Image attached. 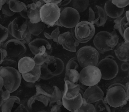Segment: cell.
Listing matches in <instances>:
<instances>
[{
  "instance_id": "2e32d148",
  "label": "cell",
  "mask_w": 129,
  "mask_h": 112,
  "mask_svg": "<svg viewBox=\"0 0 129 112\" xmlns=\"http://www.w3.org/2000/svg\"><path fill=\"white\" fill-rule=\"evenodd\" d=\"M82 101L83 98L81 93L73 99H67L64 96L62 97L63 106L68 110L72 112H75L79 109L82 104Z\"/></svg>"
},
{
  "instance_id": "681fc988",
  "label": "cell",
  "mask_w": 129,
  "mask_h": 112,
  "mask_svg": "<svg viewBox=\"0 0 129 112\" xmlns=\"http://www.w3.org/2000/svg\"><path fill=\"white\" fill-rule=\"evenodd\" d=\"M27 11H28V6H27V5H26L25 8L21 12H20V14L22 18H24V19H28Z\"/></svg>"
},
{
  "instance_id": "ee69618b",
  "label": "cell",
  "mask_w": 129,
  "mask_h": 112,
  "mask_svg": "<svg viewBox=\"0 0 129 112\" xmlns=\"http://www.w3.org/2000/svg\"><path fill=\"white\" fill-rule=\"evenodd\" d=\"M96 15H95L94 11L92 9V7H90L89 9V17H88V21L91 24L94 25L95 20H96Z\"/></svg>"
},
{
  "instance_id": "9a60e30c",
  "label": "cell",
  "mask_w": 129,
  "mask_h": 112,
  "mask_svg": "<svg viewBox=\"0 0 129 112\" xmlns=\"http://www.w3.org/2000/svg\"><path fill=\"white\" fill-rule=\"evenodd\" d=\"M58 44H60L64 49L72 52H76V47L79 46V43L74 39L69 32H67L59 35Z\"/></svg>"
},
{
  "instance_id": "9c48e42d",
  "label": "cell",
  "mask_w": 129,
  "mask_h": 112,
  "mask_svg": "<svg viewBox=\"0 0 129 112\" xmlns=\"http://www.w3.org/2000/svg\"><path fill=\"white\" fill-rule=\"evenodd\" d=\"M30 50L34 55L48 56L52 52L51 44L44 39L37 38L29 44Z\"/></svg>"
},
{
  "instance_id": "6125c7cd",
  "label": "cell",
  "mask_w": 129,
  "mask_h": 112,
  "mask_svg": "<svg viewBox=\"0 0 129 112\" xmlns=\"http://www.w3.org/2000/svg\"><path fill=\"white\" fill-rule=\"evenodd\" d=\"M128 13H129V11H126V14H125V16L126 17V19H127L128 21H129V14Z\"/></svg>"
},
{
  "instance_id": "44dd1931",
  "label": "cell",
  "mask_w": 129,
  "mask_h": 112,
  "mask_svg": "<svg viewBox=\"0 0 129 112\" xmlns=\"http://www.w3.org/2000/svg\"><path fill=\"white\" fill-rule=\"evenodd\" d=\"M24 80L28 82L35 83L40 81V66L35 65L31 71L21 74Z\"/></svg>"
},
{
  "instance_id": "e0dca14e",
  "label": "cell",
  "mask_w": 129,
  "mask_h": 112,
  "mask_svg": "<svg viewBox=\"0 0 129 112\" xmlns=\"http://www.w3.org/2000/svg\"><path fill=\"white\" fill-rule=\"evenodd\" d=\"M115 55L120 61L128 62L129 60V43L124 41L118 43L114 48Z\"/></svg>"
},
{
  "instance_id": "be15d7a7",
  "label": "cell",
  "mask_w": 129,
  "mask_h": 112,
  "mask_svg": "<svg viewBox=\"0 0 129 112\" xmlns=\"http://www.w3.org/2000/svg\"><path fill=\"white\" fill-rule=\"evenodd\" d=\"M35 112H49L48 111L46 110H44V109H42V110H39L37 111H35Z\"/></svg>"
},
{
  "instance_id": "3957f363",
  "label": "cell",
  "mask_w": 129,
  "mask_h": 112,
  "mask_svg": "<svg viewBox=\"0 0 129 112\" xmlns=\"http://www.w3.org/2000/svg\"><path fill=\"white\" fill-rule=\"evenodd\" d=\"M77 59L78 64L83 68L87 66H96L99 63L100 53L92 46L83 47L77 52Z\"/></svg>"
},
{
  "instance_id": "f907efd6",
  "label": "cell",
  "mask_w": 129,
  "mask_h": 112,
  "mask_svg": "<svg viewBox=\"0 0 129 112\" xmlns=\"http://www.w3.org/2000/svg\"><path fill=\"white\" fill-rule=\"evenodd\" d=\"M123 38H124L125 41L129 42V28L126 29L123 32Z\"/></svg>"
},
{
  "instance_id": "5b68a950",
  "label": "cell",
  "mask_w": 129,
  "mask_h": 112,
  "mask_svg": "<svg viewBox=\"0 0 129 112\" xmlns=\"http://www.w3.org/2000/svg\"><path fill=\"white\" fill-rule=\"evenodd\" d=\"M60 10L58 5L45 4L40 10L41 21L48 25V28L54 27L60 17Z\"/></svg>"
},
{
  "instance_id": "603a6c76",
  "label": "cell",
  "mask_w": 129,
  "mask_h": 112,
  "mask_svg": "<svg viewBox=\"0 0 129 112\" xmlns=\"http://www.w3.org/2000/svg\"><path fill=\"white\" fill-rule=\"evenodd\" d=\"M53 88V93L51 98H50L49 102V106H52L54 105H58L62 106V97H63V92L60 90L58 86H54Z\"/></svg>"
},
{
  "instance_id": "f6af8a7d",
  "label": "cell",
  "mask_w": 129,
  "mask_h": 112,
  "mask_svg": "<svg viewBox=\"0 0 129 112\" xmlns=\"http://www.w3.org/2000/svg\"><path fill=\"white\" fill-rule=\"evenodd\" d=\"M31 34L29 32V31H28V32L27 33L26 35L25 38H24V39L21 41V42L24 44H28L29 45V44L31 42V41H32V36H31Z\"/></svg>"
},
{
  "instance_id": "6f0895ef",
  "label": "cell",
  "mask_w": 129,
  "mask_h": 112,
  "mask_svg": "<svg viewBox=\"0 0 129 112\" xmlns=\"http://www.w3.org/2000/svg\"><path fill=\"white\" fill-rule=\"evenodd\" d=\"M125 86V87H126V93H127V96L129 98V83H128V82L126 83Z\"/></svg>"
},
{
  "instance_id": "db71d44e",
  "label": "cell",
  "mask_w": 129,
  "mask_h": 112,
  "mask_svg": "<svg viewBox=\"0 0 129 112\" xmlns=\"http://www.w3.org/2000/svg\"><path fill=\"white\" fill-rule=\"evenodd\" d=\"M71 0H64V1H62L60 4L58 5V6L59 7H63L64 6H67V5L69 4L71 2Z\"/></svg>"
},
{
  "instance_id": "7bdbcfd3",
  "label": "cell",
  "mask_w": 129,
  "mask_h": 112,
  "mask_svg": "<svg viewBox=\"0 0 129 112\" xmlns=\"http://www.w3.org/2000/svg\"><path fill=\"white\" fill-rule=\"evenodd\" d=\"M8 1L9 0H7L6 1V2L5 3L3 6L2 7V13L4 15H6L7 16H9V17H11L12 16H13L15 13L13 12L12 11H11V10H10L9 7V4H8Z\"/></svg>"
},
{
  "instance_id": "7c38bea8",
  "label": "cell",
  "mask_w": 129,
  "mask_h": 112,
  "mask_svg": "<svg viewBox=\"0 0 129 112\" xmlns=\"http://www.w3.org/2000/svg\"><path fill=\"white\" fill-rule=\"evenodd\" d=\"M110 35V33L106 31H101L94 36L93 44L99 53H104V52L110 51L108 45Z\"/></svg>"
},
{
  "instance_id": "d4e9b609",
  "label": "cell",
  "mask_w": 129,
  "mask_h": 112,
  "mask_svg": "<svg viewBox=\"0 0 129 112\" xmlns=\"http://www.w3.org/2000/svg\"><path fill=\"white\" fill-rule=\"evenodd\" d=\"M35 95H42L50 98L53 93V88L43 83H36Z\"/></svg>"
},
{
  "instance_id": "d6a6232c",
  "label": "cell",
  "mask_w": 129,
  "mask_h": 112,
  "mask_svg": "<svg viewBox=\"0 0 129 112\" xmlns=\"http://www.w3.org/2000/svg\"><path fill=\"white\" fill-rule=\"evenodd\" d=\"M79 73L77 70H66L64 81H69L73 84H76L79 81Z\"/></svg>"
},
{
  "instance_id": "836d02e7",
  "label": "cell",
  "mask_w": 129,
  "mask_h": 112,
  "mask_svg": "<svg viewBox=\"0 0 129 112\" xmlns=\"http://www.w3.org/2000/svg\"><path fill=\"white\" fill-rule=\"evenodd\" d=\"M110 34L111 35L109 39H108V45L110 51H111L114 49L115 47L117 46L118 43V40H119V37H118L117 33L115 30H113L112 32L110 33Z\"/></svg>"
},
{
  "instance_id": "91938a15",
  "label": "cell",
  "mask_w": 129,
  "mask_h": 112,
  "mask_svg": "<svg viewBox=\"0 0 129 112\" xmlns=\"http://www.w3.org/2000/svg\"><path fill=\"white\" fill-rule=\"evenodd\" d=\"M6 2V0H0V11H1L2 9V6H3Z\"/></svg>"
},
{
  "instance_id": "7a4b0ae2",
  "label": "cell",
  "mask_w": 129,
  "mask_h": 112,
  "mask_svg": "<svg viewBox=\"0 0 129 112\" xmlns=\"http://www.w3.org/2000/svg\"><path fill=\"white\" fill-rule=\"evenodd\" d=\"M0 76L3 79L4 86L10 93L16 91L21 84V74L17 69L9 67H0Z\"/></svg>"
},
{
  "instance_id": "5bb4252c",
  "label": "cell",
  "mask_w": 129,
  "mask_h": 112,
  "mask_svg": "<svg viewBox=\"0 0 129 112\" xmlns=\"http://www.w3.org/2000/svg\"><path fill=\"white\" fill-rule=\"evenodd\" d=\"M50 98L42 95H35L30 97L27 105L30 110L37 111L42 110L49 105Z\"/></svg>"
},
{
  "instance_id": "d590c367",
  "label": "cell",
  "mask_w": 129,
  "mask_h": 112,
  "mask_svg": "<svg viewBox=\"0 0 129 112\" xmlns=\"http://www.w3.org/2000/svg\"><path fill=\"white\" fill-rule=\"evenodd\" d=\"M44 35L45 37L46 38L48 39H52L54 42L58 44V37L59 35H60V29H59V27H57L56 29H54L51 34H49L48 33L44 32Z\"/></svg>"
},
{
  "instance_id": "bcb514c9",
  "label": "cell",
  "mask_w": 129,
  "mask_h": 112,
  "mask_svg": "<svg viewBox=\"0 0 129 112\" xmlns=\"http://www.w3.org/2000/svg\"><path fill=\"white\" fill-rule=\"evenodd\" d=\"M7 56V55L6 51L4 49L0 48V65L1 64L2 62L4 60V59L6 58Z\"/></svg>"
},
{
  "instance_id": "4fadbf2b",
  "label": "cell",
  "mask_w": 129,
  "mask_h": 112,
  "mask_svg": "<svg viewBox=\"0 0 129 112\" xmlns=\"http://www.w3.org/2000/svg\"><path fill=\"white\" fill-rule=\"evenodd\" d=\"M46 67L48 73L54 76L62 74L64 68V64L61 59L53 56H50L45 62Z\"/></svg>"
},
{
  "instance_id": "ffe728a7",
  "label": "cell",
  "mask_w": 129,
  "mask_h": 112,
  "mask_svg": "<svg viewBox=\"0 0 129 112\" xmlns=\"http://www.w3.org/2000/svg\"><path fill=\"white\" fill-rule=\"evenodd\" d=\"M104 10L107 16L112 19H116L122 16L125 10L123 8H118L112 3L111 0H108L106 2Z\"/></svg>"
},
{
  "instance_id": "8fae6325",
  "label": "cell",
  "mask_w": 129,
  "mask_h": 112,
  "mask_svg": "<svg viewBox=\"0 0 129 112\" xmlns=\"http://www.w3.org/2000/svg\"><path fill=\"white\" fill-rule=\"evenodd\" d=\"M104 97V92L98 85L88 87L82 95V98L88 104L96 103L102 99Z\"/></svg>"
},
{
  "instance_id": "74e56055",
  "label": "cell",
  "mask_w": 129,
  "mask_h": 112,
  "mask_svg": "<svg viewBox=\"0 0 129 112\" xmlns=\"http://www.w3.org/2000/svg\"><path fill=\"white\" fill-rule=\"evenodd\" d=\"M1 67H12L15 69L17 68V62L14 59L8 58H5L1 64Z\"/></svg>"
},
{
  "instance_id": "7dc6e473",
  "label": "cell",
  "mask_w": 129,
  "mask_h": 112,
  "mask_svg": "<svg viewBox=\"0 0 129 112\" xmlns=\"http://www.w3.org/2000/svg\"><path fill=\"white\" fill-rule=\"evenodd\" d=\"M14 112H29L26 106L23 105V104H20L19 106L15 109Z\"/></svg>"
},
{
  "instance_id": "277c9868",
  "label": "cell",
  "mask_w": 129,
  "mask_h": 112,
  "mask_svg": "<svg viewBox=\"0 0 129 112\" xmlns=\"http://www.w3.org/2000/svg\"><path fill=\"white\" fill-rule=\"evenodd\" d=\"M101 74V79L110 80L117 76L118 72V66L114 57L108 56L101 60L97 64Z\"/></svg>"
},
{
  "instance_id": "484cf974",
  "label": "cell",
  "mask_w": 129,
  "mask_h": 112,
  "mask_svg": "<svg viewBox=\"0 0 129 112\" xmlns=\"http://www.w3.org/2000/svg\"><path fill=\"white\" fill-rule=\"evenodd\" d=\"M114 29L119 32L120 35L123 37V32L126 29L128 28L129 21L126 19L125 16L122 17L121 16L117 18L114 20Z\"/></svg>"
},
{
  "instance_id": "8d00e7d4",
  "label": "cell",
  "mask_w": 129,
  "mask_h": 112,
  "mask_svg": "<svg viewBox=\"0 0 129 112\" xmlns=\"http://www.w3.org/2000/svg\"><path fill=\"white\" fill-rule=\"evenodd\" d=\"M79 69V64L77 61V57H73L69 60L67 64L66 70H77Z\"/></svg>"
},
{
  "instance_id": "9f6ffc18",
  "label": "cell",
  "mask_w": 129,
  "mask_h": 112,
  "mask_svg": "<svg viewBox=\"0 0 129 112\" xmlns=\"http://www.w3.org/2000/svg\"><path fill=\"white\" fill-rule=\"evenodd\" d=\"M2 92H3V90L2 89L0 91V107H1L2 105V104H3V103L4 102V100H3V99H2Z\"/></svg>"
},
{
  "instance_id": "30bf717a",
  "label": "cell",
  "mask_w": 129,
  "mask_h": 112,
  "mask_svg": "<svg viewBox=\"0 0 129 112\" xmlns=\"http://www.w3.org/2000/svg\"><path fill=\"white\" fill-rule=\"evenodd\" d=\"M4 49L7 55L11 58H18L22 56L26 52V47L21 41L17 39H10L4 44Z\"/></svg>"
},
{
  "instance_id": "6da1fadb",
  "label": "cell",
  "mask_w": 129,
  "mask_h": 112,
  "mask_svg": "<svg viewBox=\"0 0 129 112\" xmlns=\"http://www.w3.org/2000/svg\"><path fill=\"white\" fill-rule=\"evenodd\" d=\"M128 99L125 86L119 83L113 84L108 88L105 98L107 103L114 108L126 105Z\"/></svg>"
},
{
  "instance_id": "c3c4849f",
  "label": "cell",
  "mask_w": 129,
  "mask_h": 112,
  "mask_svg": "<svg viewBox=\"0 0 129 112\" xmlns=\"http://www.w3.org/2000/svg\"><path fill=\"white\" fill-rule=\"evenodd\" d=\"M10 93L8 90H6L5 91H4L2 92V98L3 99V100L5 101L7 100V99H9V98L10 97Z\"/></svg>"
},
{
  "instance_id": "f35d334b",
  "label": "cell",
  "mask_w": 129,
  "mask_h": 112,
  "mask_svg": "<svg viewBox=\"0 0 129 112\" xmlns=\"http://www.w3.org/2000/svg\"><path fill=\"white\" fill-rule=\"evenodd\" d=\"M53 77L52 75H50L46 67L45 63L40 66V79L49 80Z\"/></svg>"
},
{
  "instance_id": "ab89813d",
  "label": "cell",
  "mask_w": 129,
  "mask_h": 112,
  "mask_svg": "<svg viewBox=\"0 0 129 112\" xmlns=\"http://www.w3.org/2000/svg\"><path fill=\"white\" fill-rule=\"evenodd\" d=\"M50 55L48 56H39V55H36L35 56L34 58H33L34 61L35 63V65L39 66H42L43 64H44L45 62L48 61Z\"/></svg>"
},
{
  "instance_id": "ba28073f",
  "label": "cell",
  "mask_w": 129,
  "mask_h": 112,
  "mask_svg": "<svg viewBox=\"0 0 129 112\" xmlns=\"http://www.w3.org/2000/svg\"><path fill=\"white\" fill-rule=\"evenodd\" d=\"M79 20V13L71 7H67L60 12L58 22L61 27L72 29L75 28L78 24Z\"/></svg>"
},
{
  "instance_id": "e7e4bbea",
  "label": "cell",
  "mask_w": 129,
  "mask_h": 112,
  "mask_svg": "<svg viewBox=\"0 0 129 112\" xmlns=\"http://www.w3.org/2000/svg\"><path fill=\"white\" fill-rule=\"evenodd\" d=\"M126 112H129V110H127V111H126Z\"/></svg>"
},
{
  "instance_id": "816d5d0a",
  "label": "cell",
  "mask_w": 129,
  "mask_h": 112,
  "mask_svg": "<svg viewBox=\"0 0 129 112\" xmlns=\"http://www.w3.org/2000/svg\"><path fill=\"white\" fill-rule=\"evenodd\" d=\"M61 106L56 105V104L52 106L50 112H61Z\"/></svg>"
},
{
  "instance_id": "83f0119b",
  "label": "cell",
  "mask_w": 129,
  "mask_h": 112,
  "mask_svg": "<svg viewBox=\"0 0 129 112\" xmlns=\"http://www.w3.org/2000/svg\"><path fill=\"white\" fill-rule=\"evenodd\" d=\"M95 103L94 109L96 112H115V109L107 103L105 98H103Z\"/></svg>"
},
{
  "instance_id": "f5cc1de1",
  "label": "cell",
  "mask_w": 129,
  "mask_h": 112,
  "mask_svg": "<svg viewBox=\"0 0 129 112\" xmlns=\"http://www.w3.org/2000/svg\"><path fill=\"white\" fill-rule=\"evenodd\" d=\"M45 4H52L54 5H58L60 2L62 1L61 0H58V1H55V0H43Z\"/></svg>"
},
{
  "instance_id": "4dcf8cb0",
  "label": "cell",
  "mask_w": 129,
  "mask_h": 112,
  "mask_svg": "<svg viewBox=\"0 0 129 112\" xmlns=\"http://www.w3.org/2000/svg\"><path fill=\"white\" fill-rule=\"evenodd\" d=\"M28 11L27 17L28 19L32 24H37L41 21L40 17V10L41 7H37L35 10H31L30 9L29 5H27Z\"/></svg>"
},
{
  "instance_id": "8992f818",
  "label": "cell",
  "mask_w": 129,
  "mask_h": 112,
  "mask_svg": "<svg viewBox=\"0 0 129 112\" xmlns=\"http://www.w3.org/2000/svg\"><path fill=\"white\" fill-rule=\"evenodd\" d=\"M75 40L79 43H85L93 37L95 34V27L88 21L79 22L74 28Z\"/></svg>"
},
{
  "instance_id": "94428289",
  "label": "cell",
  "mask_w": 129,
  "mask_h": 112,
  "mask_svg": "<svg viewBox=\"0 0 129 112\" xmlns=\"http://www.w3.org/2000/svg\"><path fill=\"white\" fill-rule=\"evenodd\" d=\"M80 87H81V89H83V90H86L88 87L87 86H86V85L81 84V85H80Z\"/></svg>"
},
{
  "instance_id": "b9f144b4",
  "label": "cell",
  "mask_w": 129,
  "mask_h": 112,
  "mask_svg": "<svg viewBox=\"0 0 129 112\" xmlns=\"http://www.w3.org/2000/svg\"><path fill=\"white\" fill-rule=\"evenodd\" d=\"M111 2L115 6L120 9H124L129 4L128 0H112Z\"/></svg>"
},
{
  "instance_id": "52a82bcc",
  "label": "cell",
  "mask_w": 129,
  "mask_h": 112,
  "mask_svg": "<svg viewBox=\"0 0 129 112\" xmlns=\"http://www.w3.org/2000/svg\"><path fill=\"white\" fill-rule=\"evenodd\" d=\"M101 79V74L97 66L84 67L79 73V81L81 84L88 87L97 85Z\"/></svg>"
},
{
  "instance_id": "ac0fdd59",
  "label": "cell",
  "mask_w": 129,
  "mask_h": 112,
  "mask_svg": "<svg viewBox=\"0 0 129 112\" xmlns=\"http://www.w3.org/2000/svg\"><path fill=\"white\" fill-rule=\"evenodd\" d=\"M81 90L79 84H73L69 81H64V89L63 92V96L67 99H73L76 98L79 94Z\"/></svg>"
},
{
  "instance_id": "cb8c5ba5",
  "label": "cell",
  "mask_w": 129,
  "mask_h": 112,
  "mask_svg": "<svg viewBox=\"0 0 129 112\" xmlns=\"http://www.w3.org/2000/svg\"><path fill=\"white\" fill-rule=\"evenodd\" d=\"M21 104L20 99L16 96H10L9 99L5 101L1 106L2 112H12L15 104Z\"/></svg>"
},
{
  "instance_id": "e575fe53",
  "label": "cell",
  "mask_w": 129,
  "mask_h": 112,
  "mask_svg": "<svg viewBox=\"0 0 129 112\" xmlns=\"http://www.w3.org/2000/svg\"><path fill=\"white\" fill-rule=\"evenodd\" d=\"M75 112H96V111H95L94 106L92 104L87 103L86 101L83 99L81 106Z\"/></svg>"
},
{
  "instance_id": "60d3db41",
  "label": "cell",
  "mask_w": 129,
  "mask_h": 112,
  "mask_svg": "<svg viewBox=\"0 0 129 112\" xmlns=\"http://www.w3.org/2000/svg\"><path fill=\"white\" fill-rule=\"evenodd\" d=\"M9 36V31L7 28L0 24V46L2 43L6 40Z\"/></svg>"
},
{
  "instance_id": "7402d4cb",
  "label": "cell",
  "mask_w": 129,
  "mask_h": 112,
  "mask_svg": "<svg viewBox=\"0 0 129 112\" xmlns=\"http://www.w3.org/2000/svg\"><path fill=\"white\" fill-rule=\"evenodd\" d=\"M28 21V19H25L22 17H17L9 24L17 32L25 33L27 30Z\"/></svg>"
},
{
  "instance_id": "680465c9",
  "label": "cell",
  "mask_w": 129,
  "mask_h": 112,
  "mask_svg": "<svg viewBox=\"0 0 129 112\" xmlns=\"http://www.w3.org/2000/svg\"><path fill=\"white\" fill-rule=\"evenodd\" d=\"M4 86V82L2 78L0 76V91L2 89V87Z\"/></svg>"
},
{
  "instance_id": "4316f807",
  "label": "cell",
  "mask_w": 129,
  "mask_h": 112,
  "mask_svg": "<svg viewBox=\"0 0 129 112\" xmlns=\"http://www.w3.org/2000/svg\"><path fill=\"white\" fill-rule=\"evenodd\" d=\"M45 24L40 21L37 24H32L30 21L27 23V30L31 35L34 36H38L42 33L44 30Z\"/></svg>"
},
{
  "instance_id": "11a10c76",
  "label": "cell",
  "mask_w": 129,
  "mask_h": 112,
  "mask_svg": "<svg viewBox=\"0 0 129 112\" xmlns=\"http://www.w3.org/2000/svg\"><path fill=\"white\" fill-rule=\"evenodd\" d=\"M128 66H129V63L128 62H126L125 63H123L121 66V70H122L123 71H127L128 70Z\"/></svg>"
},
{
  "instance_id": "1f68e13d",
  "label": "cell",
  "mask_w": 129,
  "mask_h": 112,
  "mask_svg": "<svg viewBox=\"0 0 129 112\" xmlns=\"http://www.w3.org/2000/svg\"><path fill=\"white\" fill-rule=\"evenodd\" d=\"M8 4L10 10L14 13H20L26 6L24 2L16 1V0H9Z\"/></svg>"
},
{
  "instance_id": "f546056e",
  "label": "cell",
  "mask_w": 129,
  "mask_h": 112,
  "mask_svg": "<svg viewBox=\"0 0 129 112\" xmlns=\"http://www.w3.org/2000/svg\"><path fill=\"white\" fill-rule=\"evenodd\" d=\"M96 7L97 10L98 12V17L96 18L95 20L94 25L97 27H101L104 26L107 19V16L105 11L104 9L102 7L96 5Z\"/></svg>"
},
{
  "instance_id": "d6986e66",
  "label": "cell",
  "mask_w": 129,
  "mask_h": 112,
  "mask_svg": "<svg viewBox=\"0 0 129 112\" xmlns=\"http://www.w3.org/2000/svg\"><path fill=\"white\" fill-rule=\"evenodd\" d=\"M35 66L34 61L31 57H22L17 63L18 71L21 74H26L31 71Z\"/></svg>"
},
{
  "instance_id": "f1b7e54d",
  "label": "cell",
  "mask_w": 129,
  "mask_h": 112,
  "mask_svg": "<svg viewBox=\"0 0 129 112\" xmlns=\"http://www.w3.org/2000/svg\"><path fill=\"white\" fill-rule=\"evenodd\" d=\"M72 8L76 10L79 14L86 11L89 6V1L88 0H73L71 1Z\"/></svg>"
}]
</instances>
